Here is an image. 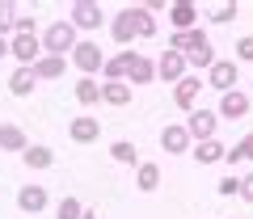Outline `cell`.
Returning a JSON list of instances; mask_svg holds the SVG:
<instances>
[{"label": "cell", "mask_w": 253, "mask_h": 219, "mask_svg": "<svg viewBox=\"0 0 253 219\" xmlns=\"http://www.w3.org/2000/svg\"><path fill=\"white\" fill-rule=\"evenodd\" d=\"M224 164H232V169H236V164H245V152H241V144H232V147H228Z\"/></svg>", "instance_id": "cell-34"}, {"label": "cell", "mask_w": 253, "mask_h": 219, "mask_svg": "<svg viewBox=\"0 0 253 219\" xmlns=\"http://www.w3.org/2000/svg\"><path fill=\"white\" fill-rule=\"evenodd\" d=\"M81 219H97V211H89V207H84V215Z\"/></svg>", "instance_id": "cell-38"}, {"label": "cell", "mask_w": 253, "mask_h": 219, "mask_svg": "<svg viewBox=\"0 0 253 219\" xmlns=\"http://www.w3.org/2000/svg\"><path fill=\"white\" fill-rule=\"evenodd\" d=\"M17 207L26 211V215H42V211H46V190L38 182L21 185V190H17Z\"/></svg>", "instance_id": "cell-15"}, {"label": "cell", "mask_w": 253, "mask_h": 219, "mask_svg": "<svg viewBox=\"0 0 253 219\" xmlns=\"http://www.w3.org/2000/svg\"><path fill=\"white\" fill-rule=\"evenodd\" d=\"M203 46H211V38H207V30H186V34H169V51H177V55H194V51H203Z\"/></svg>", "instance_id": "cell-14"}, {"label": "cell", "mask_w": 253, "mask_h": 219, "mask_svg": "<svg viewBox=\"0 0 253 219\" xmlns=\"http://www.w3.org/2000/svg\"><path fill=\"white\" fill-rule=\"evenodd\" d=\"M21 160H26V169L42 173V169H51V164H55V152H51L46 144H30L26 152H21Z\"/></svg>", "instance_id": "cell-20"}, {"label": "cell", "mask_w": 253, "mask_h": 219, "mask_svg": "<svg viewBox=\"0 0 253 219\" xmlns=\"http://www.w3.org/2000/svg\"><path fill=\"white\" fill-rule=\"evenodd\" d=\"M17 34H38V21H34V13H17Z\"/></svg>", "instance_id": "cell-33"}, {"label": "cell", "mask_w": 253, "mask_h": 219, "mask_svg": "<svg viewBox=\"0 0 253 219\" xmlns=\"http://www.w3.org/2000/svg\"><path fill=\"white\" fill-rule=\"evenodd\" d=\"M34 89H38V72L34 68H13V76H9V93L13 97H30Z\"/></svg>", "instance_id": "cell-18"}, {"label": "cell", "mask_w": 253, "mask_h": 219, "mask_svg": "<svg viewBox=\"0 0 253 219\" xmlns=\"http://www.w3.org/2000/svg\"><path fill=\"white\" fill-rule=\"evenodd\" d=\"M101 101L106 106H131V84L126 80H101Z\"/></svg>", "instance_id": "cell-19"}, {"label": "cell", "mask_w": 253, "mask_h": 219, "mask_svg": "<svg viewBox=\"0 0 253 219\" xmlns=\"http://www.w3.org/2000/svg\"><path fill=\"white\" fill-rule=\"evenodd\" d=\"M68 64H72V59H63V55H42L34 64V72H38V80H59V76L68 72Z\"/></svg>", "instance_id": "cell-21"}, {"label": "cell", "mask_w": 253, "mask_h": 219, "mask_svg": "<svg viewBox=\"0 0 253 219\" xmlns=\"http://www.w3.org/2000/svg\"><path fill=\"white\" fill-rule=\"evenodd\" d=\"M236 80H241V64H236V59H215V68L207 72V84L219 93V97H224V93H232Z\"/></svg>", "instance_id": "cell-8"}, {"label": "cell", "mask_w": 253, "mask_h": 219, "mask_svg": "<svg viewBox=\"0 0 253 219\" xmlns=\"http://www.w3.org/2000/svg\"><path fill=\"white\" fill-rule=\"evenodd\" d=\"M72 93H76V101H81L84 110H93V106L101 101V84H97V76H81Z\"/></svg>", "instance_id": "cell-22"}, {"label": "cell", "mask_w": 253, "mask_h": 219, "mask_svg": "<svg viewBox=\"0 0 253 219\" xmlns=\"http://www.w3.org/2000/svg\"><path fill=\"white\" fill-rule=\"evenodd\" d=\"M152 34H156V13H148L139 4V38H152Z\"/></svg>", "instance_id": "cell-32"}, {"label": "cell", "mask_w": 253, "mask_h": 219, "mask_svg": "<svg viewBox=\"0 0 253 219\" xmlns=\"http://www.w3.org/2000/svg\"><path fill=\"white\" fill-rule=\"evenodd\" d=\"M110 38H114L123 51H131V42L139 38V4H123L110 21Z\"/></svg>", "instance_id": "cell-2"}, {"label": "cell", "mask_w": 253, "mask_h": 219, "mask_svg": "<svg viewBox=\"0 0 253 219\" xmlns=\"http://www.w3.org/2000/svg\"><path fill=\"white\" fill-rule=\"evenodd\" d=\"M72 68H76L81 76H97L101 68H106V51H101L93 38H81V46L72 51Z\"/></svg>", "instance_id": "cell-3"}, {"label": "cell", "mask_w": 253, "mask_h": 219, "mask_svg": "<svg viewBox=\"0 0 253 219\" xmlns=\"http://www.w3.org/2000/svg\"><path fill=\"white\" fill-rule=\"evenodd\" d=\"M156 185H161V164L144 160V164L135 169V190H139V194H152Z\"/></svg>", "instance_id": "cell-25"}, {"label": "cell", "mask_w": 253, "mask_h": 219, "mask_svg": "<svg viewBox=\"0 0 253 219\" xmlns=\"http://www.w3.org/2000/svg\"><path fill=\"white\" fill-rule=\"evenodd\" d=\"M186 131H190V139H194V144H207V139H215V131H219V114L199 106L194 114H186Z\"/></svg>", "instance_id": "cell-6"}, {"label": "cell", "mask_w": 253, "mask_h": 219, "mask_svg": "<svg viewBox=\"0 0 253 219\" xmlns=\"http://www.w3.org/2000/svg\"><path fill=\"white\" fill-rule=\"evenodd\" d=\"M236 13H241L236 4H211V9H207V21H211V26H228V21H236Z\"/></svg>", "instance_id": "cell-29"}, {"label": "cell", "mask_w": 253, "mask_h": 219, "mask_svg": "<svg viewBox=\"0 0 253 219\" xmlns=\"http://www.w3.org/2000/svg\"><path fill=\"white\" fill-rule=\"evenodd\" d=\"M17 4H9V0H0V38H13L17 34Z\"/></svg>", "instance_id": "cell-28"}, {"label": "cell", "mask_w": 253, "mask_h": 219, "mask_svg": "<svg viewBox=\"0 0 253 219\" xmlns=\"http://www.w3.org/2000/svg\"><path fill=\"white\" fill-rule=\"evenodd\" d=\"M186 76H190L186 55H177V51H169V46H165V51L156 55V80H165V84H181Z\"/></svg>", "instance_id": "cell-5"}, {"label": "cell", "mask_w": 253, "mask_h": 219, "mask_svg": "<svg viewBox=\"0 0 253 219\" xmlns=\"http://www.w3.org/2000/svg\"><path fill=\"white\" fill-rule=\"evenodd\" d=\"M9 55L17 59V68H34L42 59V34H13L9 38Z\"/></svg>", "instance_id": "cell-4"}, {"label": "cell", "mask_w": 253, "mask_h": 219, "mask_svg": "<svg viewBox=\"0 0 253 219\" xmlns=\"http://www.w3.org/2000/svg\"><path fill=\"white\" fill-rule=\"evenodd\" d=\"M232 59L236 64H253V34H241L232 42Z\"/></svg>", "instance_id": "cell-30"}, {"label": "cell", "mask_w": 253, "mask_h": 219, "mask_svg": "<svg viewBox=\"0 0 253 219\" xmlns=\"http://www.w3.org/2000/svg\"><path fill=\"white\" fill-rule=\"evenodd\" d=\"M110 156H114L118 164H135V169L144 164V160H139V147L131 144V139H114V144H110Z\"/></svg>", "instance_id": "cell-26"}, {"label": "cell", "mask_w": 253, "mask_h": 219, "mask_svg": "<svg viewBox=\"0 0 253 219\" xmlns=\"http://www.w3.org/2000/svg\"><path fill=\"white\" fill-rule=\"evenodd\" d=\"M68 21H72L76 30H101L106 9H101L97 0H76V4H68Z\"/></svg>", "instance_id": "cell-7"}, {"label": "cell", "mask_w": 253, "mask_h": 219, "mask_svg": "<svg viewBox=\"0 0 253 219\" xmlns=\"http://www.w3.org/2000/svg\"><path fill=\"white\" fill-rule=\"evenodd\" d=\"M131 55H135V51H118L114 59H106L101 80H126V72H131Z\"/></svg>", "instance_id": "cell-24"}, {"label": "cell", "mask_w": 253, "mask_h": 219, "mask_svg": "<svg viewBox=\"0 0 253 219\" xmlns=\"http://www.w3.org/2000/svg\"><path fill=\"white\" fill-rule=\"evenodd\" d=\"M241 152H245V160H253V131L241 139Z\"/></svg>", "instance_id": "cell-36"}, {"label": "cell", "mask_w": 253, "mask_h": 219, "mask_svg": "<svg viewBox=\"0 0 253 219\" xmlns=\"http://www.w3.org/2000/svg\"><path fill=\"white\" fill-rule=\"evenodd\" d=\"M241 198H245V202H253V173H245V177H241Z\"/></svg>", "instance_id": "cell-35"}, {"label": "cell", "mask_w": 253, "mask_h": 219, "mask_svg": "<svg viewBox=\"0 0 253 219\" xmlns=\"http://www.w3.org/2000/svg\"><path fill=\"white\" fill-rule=\"evenodd\" d=\"M4 55H9V38H0V59H4Z\"/></svg>", "instance_id": "cell-37"}, {"label": "cell", "mask_w": 253, "mask_h": 219, "mask_svg": "<svg viewBox=\"0 0 253 219\" xmlns=\"http://www.w3.org/2000/svg\"><path fill=\"white\" fill-rule=\"evenodd\" d=\"M30 135L17 127V122H0V152H26Z\"/></svg>", "instance_id": "cell-16"}, {"label": "cell", "mask_w": 253, "mask_h": 219, "mask_svg": "<svg viewBox=\"0 0 253 219\" xmlns=\"http://www.w3.org/2000/svg\"><path fill=\"white\" fill-rule=\"evenodd\" d=\"M249 106H253V97L245 89H232V93H224V97H219V118L224 122H236V118H245V114H249Z\"/></svg>", "instance_id": "cell-11"}, {"label": "cell", "mask_w": 253, "mask_h": 219, "mask_svg": "<svg viewBox=\"0 0 253 219\" xmlns=\"http://www.w3.org/2000/svg\"><path fill=\"white\" fill-rule=\"evenodd\" d=\"M224 156H228V144H219V139L194 144V160H199V164H224Z\"/></svg>", "instance_id": "cell-23"}, {"label": "cell", "mask_w": 253, "mask_h": 219, "mask_svg": "<svg viewBox=\"0 0 253 219\" xmlns=\"http://www.w3.org/2000/svg\"><path fill=\"white\" fill-rule=\"evenodd\" d=\"M76 34H81V30H76L68 17L51 21V26L42 30V55H63V59H68V55L81 46V38H76Z\"/></svg>", "instance_id": "cell-1"}, {"label": "cell", "mask_w": 253, "mask_h": 219, "mask_svg": "<svg viewBox=\"0 0 253 219\" xmlns=\"http://www.w3.org/2000/svg\"><path fill=\"white\" fill-rule=\"evenodd\" d=\"M161 147H165L169 156H186V152H194V139H190L186 122H165V127H161Z\"/></svg>", "instance_id": "cell-9"}, {"label": "cell", "mask_w": 253, "mask_h": 219, "mask_svg": "<svg viewBox=\"0 0 253 219\" xmlns=\"http://www.w3.org/2000/svg\"><path fill=\"white\" fill-rule=\"evenodd\" d=\"M165 17H169L173 34H186V30H199V4H194V0H173Z\"/></svg>", "instance_id": "cell-10"}, {"label": "cell", "mask_w": 253, "mask_h": 219, "mask_svg": "<svg viewBox=\"0 0 253 219\" xmlns=\"http://www.w3.org/2000/svg\"><path fill=\"white\" fill-rule=\"evenodd\" d=\"M215 194H219V198H232V194L241 198V177H236V173H232V177H224V182L215 185Z\"/></svg>", "instance_id": "cell-31"}, {"label": "cell", "mask_w": 253, "mask_h": 219, "mask_svg": "<svg viewBox=\"0 0 253 219\" xmlns=\"http://www.w3.org/2000/svg\"><path fill=\"white\" fill-rule=\"evenodd\" d=\"M203 84H207V80H199V76H186L181 84H173V106L186 110V114H194V110H199V93H203Z\"/></svg>", "instance_id": "cell-12"}, {"label": "cell", "mask_w": 253, "mask_h": 219, "mask_svg": "<svg viewBox=\"0 0 253 219\" xmlns=\"http://www.w3.org/2000/svg\"><path fill=\"white\" fill-rule=\"evenodd\" d=\"M249 89H253V80H249Z\"/></svg>", "instance_id": "cell-39"}, {"label": "cell", "mask_w": 253, "mask_h": 219, "mask_svg": "<svg viewBox=\"0 0 253 219\" xmlns=\"http://www.w3.org/2000/svg\"><path fill=\"white\" fill-rule=\"evenodd\" d=\"M68 135H72V144H97L101 139V118L97 114H76Z\"/></svg>", "instance_id": "cell-13"}, {"label": "cell", "mask_w": 253, "mask_h": 219, "mask_svg": "<svg viewBox=\"0 0 253 219\" xmlns=\"http://www.w3.org/2000/svg\"><path fill=\"white\" fill-rule=\"evenodd\" d=\"M84 215V202L76 198V194H63L59 202H55V219H81Z\"/></svg>", "instance_id": "cell-27"}, {"label": "cell", "mask_w": 253, "mask_h": 219, "mask_svg": "<svg viewBox=\"0 0 253 219\" xmlns=\"http://www.w3.org/2000/svg\"><path fill=\"white\" fill-rule=\"evenodd\" d=\"M126 80L131 84H152L156 80V59H148V55H131V72H126Z\"/></svg>", "instance_id": "cell-17"}]
</instances>
